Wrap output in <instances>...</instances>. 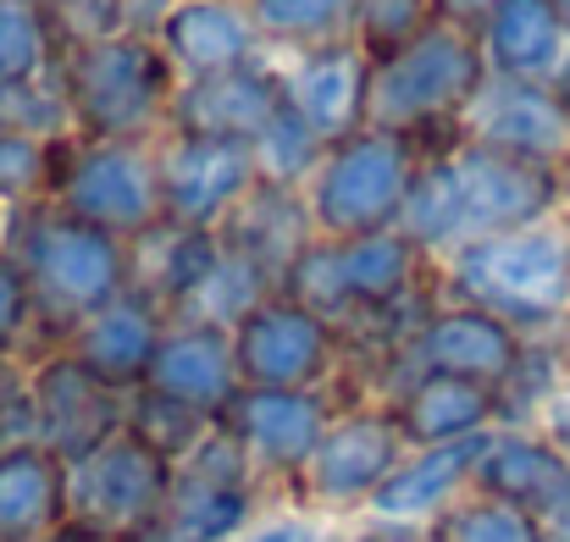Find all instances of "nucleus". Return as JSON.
<instances>
[{"label":"nucleus","instance_id":"obj_1","mask_svg":"<svg viewBox=\"0 0 570 542\" xmlns=\"http://www.w3.org/2000/svg\"><path fill=\"white\" fill-rule=\"evenodd\" d=\"M554 216H566V173L527 167V161H510L499 150L460 139L443 156L415 161L399 233H410L432 260H449L465 244L521 233Z\"/></svg>","mask_w":570,"mask_h":542},{"label":"nucleus","instance_id":"obj_2","mask_svg":"<svg viewBox=\"0 0 570 542\" xmlns=\"http://www.w3.org/2000/svg\"><path fill=\"white\" fill-rule=\"evenodd\" d=\"M488 83V56L476 28L432 17L415 39L372 61V100L366 128H382L410 145L415 161L443 156L465 139V111Z\"/></svg>","mask_w":570,"mask_h":542},{"label":"nucleus","instance_id":"obj_3","mask_svg":"<svg viewBox=\"0 0 570 542\" xmlns=\"http://www.w3.org/2000/svg\"><path fill=\"white\" fill-rule=\"evenodd\" d=\"M6 255L22 266L33 305H39V327H45V349H67V338L106 311L111 299L128 294V244L78 221L61 205H28L11 210V233H6Z\"/></svg>","mask_w":570,"mask_h":542},{"label":"nucleus","instance_id":"obj_4","mask_svg":"<svg viewBox=\"0 0 570 542\" xmlns=\"http://www.w3.org/2000/svg\"><path fill=\"white\" fill-rule=\"evenodd\" d=\"M443 299H465L493 311L527 338L570 327V221H538L521 233H499L465 244L460 255L438 260Z\"/></svg>","mask_w":570,"mask_h":542},{"label":"nucleus","instance_id":"obj_5","mask_svg":"<svg viewBox=\"0 0 570 542\" xmlns=\"http://www.w3.org/2000/svg\"><path fill=\"white\" fill-rule=\"evenodd\" d=\"M72 128L89 145H156L173 117L178 72L150 33H117L61 50Z\"/></svg>","mask_w":570,"mask_h":542},{"label":"nucleus","instance_id":"obj_6","mask_svg":"<svg viewBox=\"0 0 570 542\" xmlns=\"http://www.w3.org/2000/svg\"><path fill=\"white\" fill-rule=\"evenodd\" d=\"M438 277V260L410 233H372V238H316L283 277L277 294L299 299L338 333H355L393 299Z\"/></svg>","mask_w":570,"mask_h":542},{"label":"nucleus","instance_id":"obj_7","mask_svg":"<svg viewBox=\"0 0 570 542\" xmlns=\"http://www.w3.org/2000/svg\"><path fill=\"white\" fill-rule=\"evenodd\" d=\"M410 183H415L410 145L382 134V128H361V134L327 145L311 183H305V205H311L316 238L399 233Z\"/></svg>","mask_w":570,"mask_h":542},{"label":"nucleus","instance_id":"obj_8","mask_svg":"<svg viewBox=\"0 0 570 542\" xmlns=\"http://www.w3.org/2000/svg\"><path fill=\"white\" fill-rule=\"evenodd\" d=\"M410 454L399 421L387 404H355V410H338L327 437L316 443L311 465L299 471V482L288 487V504L311 510L316 521L327 526H344V521H361L366 504L377 499V487L399 471V460Z\"/></svg>","mask_w":570,"mask_h":542},{"label":"nucleus","instance_id":"obj_9","mask_svg":"<svg viewBox=\"0 0 570 542\" xmlns=\"http://www.w3.org/2000/svg\"><path fill=\"white\" fill-rule=\"evenodd\" d=\"M333 415H338V404L327 387H238L233 404L216 415V426L249 454V465L272 487V499L288 504V487L311 465Z\"/></svg>","mask_w":570,"mask_h":542},{"label":"nucleus","instance_id":"obj_10","mask_svg":"<svg viewBox=\"0 0 570 542\" xmlns=\"http://www.w3.org/2000/svg\"><path fill=\"white\" fill-rule=\"evenodd\" d=\"M178 465L145 449L128 426L72 465V521L106 542H134L161 526Z\"/></svg>","mask_w":570,"mask_h":542},{"label":"nucleus","instance_id":"obj_11","mask_svg":"<svg viewBox=\"0 0 570 542\" xmlns=\"http://www.w3.org/2000/svg\"><path fill=\"white\" fill-rule=\"evenodd\" d=\"M78 221L134 244L161 221V173H156V145H89L78 139L56 199Z\"/></svg>","mask_w":570,"mask_h":542},{"label":"nucleus","instance_id":"obj_12","mask_svg":"<svg viewBox=\"0 0 570 542\" xmlns=\"http://www.w3.org/2000/svg\"><path fill=\"white\" fill-rule=\"evenodd\" d=\"M238 387H327L344 365V333L288 294H272L233 327Z\"/></svg>","mask_w":570,"mask_h":542},{"label":"nucleus","instance_id":"obj_13","mask_svg":"<svg viewBox=\"0 0 570 542\" xmlns=\"http://www.w3.org/2000/svg\"><path fill=\"white\" fill-rule=\"evenodd\" d=\"M28 404H33L39 443L56 449L67 465L89 460L95 449H106L128 426V393L106 387L95 371H83L67 349L28 361Z\"/></svg>","mask_w":570,"mask_h":542},{"label":"nucleus","instance_id":"obj_14","mask_svg":"<svg viewBox=\"0 0 570 542\" xmlns=\"http://www.w3.org/2000/svg\"><path fill=\"white\" fill-rule=\"evenodd\" d=\"M156 173H161V216L178 227H205V233H216L233 216V205L261 183L249 145L205 139V134H161Z\"/></svg>","mask_w":570,"mask_h":542},{"label":"nucleus","instance_id":"obj_15","mask_svg":"<svg viewBox=\"0 0 570 542\" xmlns=\"http://www.w3.org/2000/svg\"><path fill=\"white\" fill-rule=\"evenodd\" d=\"M527 344H532V338L515 333L510 322H499L493 311H476V305H465V299H443V305L426 316V327L415 333V344L404 349L393 382L410 376V371H432V376H460V382H476V387H493V393H499V387L515 376ZM393 382H387V393H393ZM382 404H387V398H382Z\"/></svg>","mask_w":570,"mask_h":542},{"label":"nucleus","instance_id":"obj_16","mask_svg":"<svg viewBox=\"0 0 570 542\" xmlns=\"http://www.w3.org/2000/svg\"><path fill=\"white\" fill-rule=\"evenodd\" d=\"M460 128L482 150H499L527 167L570 173V100L549 83H515V78L488 72Z\"/></svg>","mask_w":570,"mask_h":542},{"label":"nucleus","instance_id":"obj_17","mask_svg":"<svg viewBox=\"0 0 570 542\" xmlns=\"http://www.w3.org/2000/svg\"><path fill=\"white\" fill-rule=\"evenodd\" d=\"M272 61H277L283 106L322 145H338V139L366 128L372 56L361 50V39H338V45H316V50H283Z\"/></svg>","mask_w":570,"mask_h":542},{"label":"nucleus","instance_id":"obj_18","mask_svg":"<svg viewBox=\"0 0 570 542\" xmlns=\"http://www.w3.org/2000/svg\"><path fill=\"white\" fill-rule=\"evenodd\" d=\"M471 493L538 515L543 526L570 504V460L538 426H493L476 454Z\"/></svg>","mask_w":570,"mask_h":542},{"label":"nucleus","instance_id":"obj_19","mask_svg":"<svg viewBox=\"0 0 570 542\" xmlns=\"http://www.w3.org/2000/svg\"><path fill=\"white\" fill-rule=\"evenodd\" d=\"M277 111H283V83H277V61H272V50H266V56L249 61V67L178 83L167 134H205V139L255 145Z\"/></svg>","mask_w":570,"mask_h":542},{"label":"nucleus","instance_id":"obj_20","mask_svg":"<svg viewBox=\"0 0 570 542\" xmlns=\"http://www.w3.org/2000/svg\"><path fill=\"white\" fill-rule=\"evenodd\" d=\"M476 454H482V437L443 443V449H410L399 460V471L377 487V499L366 504L361 521H372L382 532H432L471 493Z\"/></svg>","mask_w":570,"mask_h":542},{"label":"nucleus","instance_id":"obj_21","mask_svg":"<svg viewBox=\"0 0 570 542\" xmlns=\"http://www.w3.org/2000/svg\"><path fill=\"white\" fill-rule=\"evenodd\" d=\"M156 45L173 61L178 83L216 78L266 56V39L244 0H173L156 28Z\"/></svg>","mask_w":570,"mask_h":542},{"label":"nucleus","instance_id":"obj_22","mask_svg":"<svg viewBox=\"0 0 570 542\" xmlns=\"http://www.w3.org/2000/svg\"><path fill=\"white\" fill-rule=\"evenodd\" d=\"M476 39L493 78L560 89L570 67V17L554 0H499L476 22Z\"/></svg>","mask_w":570,"mask_h":542},{"label":"nucleus","instance_id":"obj_23","mask_svg":"<svg viewBox=\"0 0 570 542\" xmlns=\"http://www.w3.org/2000/svg\"><path fill=\"white\" fill-rule=\"evenodd\" d=\"M387 410L404 432L410 449H443V443H471L488 437L504 415H499V393L460 382V376H432V371H410L393 382Z\"/></svg>","mask_w":570,"mask_h":542},{"label":"nucleus","instance_id":"obj_24","mask_svg":"<svg viewBox=\"0 0 570 542\" xmlns=\"http://www.w3.org/2000/svg\"><path fill=\"white\" fill-rule=\"evenodd\" d=\"M167 327H173L167 311H156L139 294H122V299H111L106 311H95L67 338V355L83 365V371H95L106 387L139 393L150 382V365H156V349H161Z\"/></svg>","mask_w":570,"mask_h":542},{"label":"nucleus","instance_id":"obj_25","mask_svg":"<svg viewBox=\"0 0 570 542\" xmlns=\"http://www.w3.org/2000/svg\"><path fill=\"white\" fill-rule=\"evenodd\" d=\"M72 521V465L45 443L0 449V542H50Z\"/></svg>","mask_w":570,"mask_h":542},{"label":"nucleus","instance_id":"obj_26","mask_svg":"<svg viewBox=\"0 0 570 542\" xmlns=\"http://www.w3.org/2000/svg\"><path fill=\"white\" fill-rule=\"evenodd\" d=\"M216 238H222V249H233V255L255 260L261 272H272V277H277V288H283L288 266L316 244V221H311L305 188L255 183V188L233 205V216L216 227Z\"/></svg>","mask_w":570,"mask_h":542},{"label":"nucleus","instance_id":"obj_27","mask_svg":"<svg viewBox=\"0 0 570 542\" xmlns=\"http://www.w3.org/2000/svg\"><path fill=\"white\" fill-rule=\"evenodd\" d=\"M150 393H167L178 404H189L199 415H222L238 393V365H233V333L199 327V322H173L156 365H150Z\"/></svg>","mask_w":570,"mask_h":542},{"label":"nucleus","instance_id":"obj_28","mask_svg":"<svg viewBox=\"0 0 570 542\" xmlns=\"http://www.w3.org/2000/svg\"><path fill=\"white\" fill-rule=\"evenodd\" d=\"M272 504L261 482H227V476H205V471H184L173 476V499L161 510V538L167 542H238Z\"/></svg>","mask_w":570,"mask_h":542},{"label":"nucleus","instance_id":"obj_29","mask_svg":"<svg viewBox=\"0 0 570 542\" xmlns=\"http://www.w3.org/2000/svg\"><path fill=\"white\" fill-rule=\"evenodd\" d=\"M216 260H222V238H216V233L178 227V221L161 216L150 233H139V238L128 244V294H139V299H150L156 311L178 316Z\"/></svg>","mask_w":570,"mask_h":542},{"label":"nucleus","instance_id":"obj_30","mask_svg":"<svg viewBox=\"0 0 570 542\" xmlns=\"http://www.w3.org/2000/svg\"><path fill=\"white\" fill-rule=\"evenodd\" d=\"M266 50H316V45H338L355 39L361 28V0H244Z\"/></svg>","mask_w":570,"mask_h":542},{"label":"nucleus","instance_id":"obj_31","mask_svg":"<svg viewBox=\"0 0 570 542\" xmlns=\"http://www.w3.org/2000/svg\"><path fill=\"white\" fill-rule=\"evenodd\" d=\"M277 294V277L261 272L255 260L222 249V260L205 272V283L189 294V305L173 316V322H199V327H216V333H233L244 316H255L266 299Z\"/></svg>","mask_w":570,"mask_h":542},{"label":"nucleus","instance_id":"obj_32","mask_svg":"<svg viewBox=\"0 0 570 542\" xmlns=\"http://www.w3.org/2000/svg\"><path fill=\"white\" fill-rule=\"evenodd\" d=\"M72 150H78V134L72 139H33V134L0 128V205L6 210L50 205Z\"/></svg>","mask_w":570,"mask_h":542},{"label":"nucleus","instance_id":"obj_33","mask_svg":"<svg viewBox=\"0 0 570 542\" xmlns=\"http://www.w3.org/2000/svg\"><path fill=\"white\" fill-rule=\"evenodd\" d=\"M61 67V39L56 22L28 11L22 0H0V89L39 83Z\"/></svg>","mask_w":570,"mask_h":542},{"label":"nucleus","instance_id":"obj_34","mask_svg":"<svg viewBox=\"0 0 570 542\" xmlns=\"http://www.w3.org/2000/svg\"><path fill=\"white\" fill-rule=\"evenodd\" d=\"M210 426H216L210 415H199V410L167 398V393H150V387L128 393V432H134L145 449H156L161 460H173V465L189 460L194 449L205 443Z\"/></svg>","mask_w":570,"mask_h":542},{"label":"nucleus","instance_id":"obj_35","mask_svg":"<svg viewBox=\"0 0 570 542\" xmlns=\"http://www.w3.org/2000/svg\"><path fill=\"white\" fill-rule=\"evenodd\" d=\"M432 532H438V542H554L538 515L510 510V504L482 499V493H465Z\"/></svg>","mask_w":570,"mask_h":542},{"label":"nucleus","instance_id":"obj_36","mask_svg":"<svg viewBox=\"0 0 570 542\" xmlns=\"http://www.w3.org/2000/svg\"><path fill=\"white\" fill-rule=\"evenodd\" d=\"M255 150V167H261V183H283V188H305L311 173H316V161H322V139L283 106L272 122H266V134L249 145Z\"/></svg>","mask_w":570,"mask_h":542},{"label":"nucleus","instance_id":"obj_37","mask_svg":"<svg viewBox=\"0 0 570 542\" xmlns=\"http://www.w3.org/2000/svg\"><path fill=\"white\" fill-rule=\"evenodd\" d=\"M0 355L11 361H39L50 355L45 349V327H39V305H33V288L22 277V266L0 249Z\"/></svg>","mask_w":570,"mask_h":542},{"label":"nucleus","instance_id":"obj_38","mask_svg":"<svg viewBox=\"0 0 570 542\" xmlns=\"http://www.w3.org/2000/svg\"><path fill=\"white\" fill-rule=\"evenodd\" d=\"M432 17H438L432 0H361V28H355V39H361V50L377 61L387 50H399L404 39H415Z\"/></svg>","mask_w":570,"mask_h":542},{"label":"nucleus","instance_id":"obj_39","mask_svg":"<svg viewBox=\"0 0 570 542\" xmlns=\"http://www.w3.org/2000/svg\"><path fill=\"white\" fill-rule=\"evenodd\" d=\"M134 33V0H72L56 17V39L67 45H95V39H117Z\"/></svg>","mask_w":570,"mask_h":542},{"label":"nucleus","instance_id":"obj_40","mask_svg":"<svg viewBox=\"0 0 570 542\" xmlns=\"http://www.w3.org/2000/svg\"><path fill=\"white\" fill-rule=\"evenodd\" d=\"M327 521H316L311 510H299V504H272L249 532L238 542H327Z\"/></svg>","mask_w":570,"mask_h":542},{"label":"nucleus","instance_id":"obj_41","mask_svg":"<svg viewBox=\"0 0 570 542\" xmlns=\"http://www.w3.org/2000/svg\"><path fill=\"white\" fill-rule=\"evenodd\" d=\"M538 432H543V437H549V443H554V449H560V454L570 460V382L560 387V393H554V398H549V404H543V415H538Z\"/></svg>","mask_w":570,"mask_h":542},{"label":"nucleus","instance_id":"obj_42","mask_svg":"<svg viewBox=\"0 0 570 542\" xmlns=\"http://www.w3.org/2000/svg\"><path fill=\"white\" fill-rule=\"evenodd\" d=\"M432 6H438V17H449V22H465V28H476V22H482V17H488V11H493L499 0H432Z\"/></svg>","mask_w":570,"mask_h":542},{"label":"nucleus","instance_id":"obj_43","mask_svg":"<svg viewBox=\"0 0 570 542\" xmlns=\"http://www.w3.org/2000/svg\"><path fill=\"white\" fill-rule=\"evenodd\" d=\"M393 538H399V532H382L372 521H344V526L327 532V542H393Z\"/></svg>","mask_w":570,"mask_h":542},{"label":"nucleus","instance_id":"obj_44","mask_svg":"<svg viewBox=\"0 0 570 542\" xmlns=\"http://www.w3.org/2000/svg\"><path fill=\"white\" fill-rule=\"evenodd\" d=\"M22 387H28V365L11 361V355H0V410H6Z\"/></svg>","mask_w":570,"mask_h":542},{"label":"nucleus","instance_id":"obj_45","mask_svg":"<svg viewBox=\"0 0 570 542\" xmlns=\"http://www.w3.org/2000/svg\"><path fill=\"white\" fill-rule=\"evenodd\" d=\"M50 542H106V538H95L89 526H78V521H67V526H61V532H56V538H50Z\"/></svg>","mask_w":570,"mask_h":542},{"label":"nucleus","instance_id":"obj_46","mask_svg":"<svg viewBox=\"0 0 570 542\" xmlns=\"http://www.w3.org/2000/svg\"><path fill=\"white\" fill-rule=\"evenodd\" d=\"M22 6H28V11H39V17H50V22H56V17H61V11H67V6H72V0H22Z\"/></svg>","mask_w":570,"mask_h":542},{"label":"nucleus","instance_id":"obj_47","mask_svg":"<svg viewBox=\"0 0 570 542\" xmlns=\"http://www.w3.org/2000/svg\"><path fill=\"white\" fill-rule=\"evenodd\" d=\"M393 542H438V532H399Z\"/></svg>","mask_w":570,"mask_h":542},{"label":"nucleus","instance_id":"obj_48","mask_svg":"<svg viewBox=\"0 0 570 542\" xmlns=\"http://www.w3.org/2000/svg\"><path fill=\"white\" fill-rule=\"evenodd\" d=\"M6 233H11V210L0 205V249H6Z\"/></svg>","mask_w":570,"mask_h":542},{"label":"nucleus","instance_id":"obj_49","mask_svg":"<svg viewBox=\"0 0 570 542\" xmlns=\"http://www.w3.org/2000/svg\"><path fill=\"white\" fill-rule=\"evenodd\" d=\"M134 542H167V538L161 532H145V538H134Z\"/></svg>","mask_w":570,"mask_h":542},{"label":"nucleus","instance_id":"obj_50","mask_svg":"<svg viewBox=\"0 0 570 542\" xmlns=\"http://www.w3.org/2000/svg\"><path fill=\"white\" fill-rule=\"evenodd\" d=\"M560 95H566V100H570V67H566V78H560Z\"/></svg>","mask_w":570,"mask_h":542},{"label":"nucleus","instance_id":"obj_51","mask_svg":"<svg viewBox=\"0 0 570 542\" xmlns=\"http://www.w3.org/2000/svg\"><path fill=\"white\" fill-rule=\"evenodd\" d=\"M566 221H570V173H566Z\"/></svg>","mask_w":570,"mask_h":542},{"label":"nucleus","instance_id":"obj_52","mask_svg":"<svg viewBox=\"0 0 570 542\" xmlns=\"http://www.w3.org/2000/svg\"><path fill=\"white\" fill-rule=\"evenodd\" d=\"M554 6H560V11H566V17H570V0H554Z\"/></svg>","mask_w":570,"mask_h":542},{"label":"nucleus","instance_id":"obj_53","mask_svg":"<svg viewBox=\"0 0 570 542\" xmlns=\"http://www.w3.org/2000/svg\"><path fill=\"white\" fill-rule=\"evenodd\" d=\"M566 542H570V538H566Z\"/></svg>","mask_w":570,"mask_h":542}]
</instances>
